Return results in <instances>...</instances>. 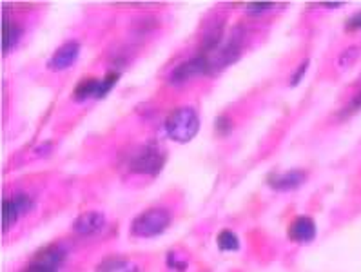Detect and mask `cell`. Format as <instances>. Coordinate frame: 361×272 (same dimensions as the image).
Segmentation results:
<instances>
[{"instance_id":"6da1fadb","label":"cell","mask_w":361,"mask_h":272,"mask_svg":"<svg viewBox=\"0 0 361 272\" xmlns=\"http://www.w3.org/2000/svg\"><path fill=\"white\" fill-rule=\"evenodd\" d=\"M200 118L192 107H178L166 120V132L173 142L188 144L198 135Z\"/></svg>"},{"instance_id":"7a4b0ae2","label":"cell","mask_w":361,"mask_h":272,"mask_svg":"<svg viewBox=\"0 0 361 272\" xmlns=\"http://www.w3.org/2000/svg\"><path fill=\"white\" fill-rule=\"evenodd\" d=\"M171 225V213L166 209H149L131 223V233L138 238H154Z\"/></svg>"},{"instance_id":"3957f363","label":"cell","mask_w":361,"mask_h":272,"mask_svg":"<svg viewBox=\"0 0 361 272\" xmlns=\"http://www.w3.org/2000/svg\"><path fill=\"white\" fill-rule=\"evenodd\" d=\"M166 163V149L158 142H149L131 160V171L140 175L157 176Z\"/></svg>"},{"instance_id":"277c9868","label":"cell","mask_w":361,"mask_h":272,"mask_svg":"<svg viewBox=\"0 0 361 272\" xmlns=\"http://www.w3.org/2000/svg\"><path fill=\"white\" fill-rule=\"evenodd\" d=\"M66 259V251L60 245H49L33 256L31 264L22 272H59Z\"/></svg>"},{"instance_id":"5b68a950","label":"cell","mask_w":361,"mask_h":272,"mask_svg":"<svg viewBox=\"0 0 361 272\" xmlns=\"http://www.w3.org/2000/svg\"><path fill=\"white\" fill-rule=\"evenodd\" d=\"M204 73H209V64L207 58L204 55H198L195 58L188 60V62H183L180 64L178 68L174 69L173 75H171V84H183V82L191 80L195 77H200Z\"/></svg>"},{"instance_id":"8992f818","label":"cell","mask_w":361,"mask_h":272,"mask_svg":"<svg viewBox=\"0 0 361 272\" xmlns=\"http://www.w3.org/2000/svg\"><path fill=\"white\" fill-rule=\"evenodd\" d=\"M307 180V173L302 169L285 171V173H278V175L269 176L267 183L274 191H294L302 185Z\"/></svg>"},{"instance_id":"52a82bcc","label":"cell","mask_w":361,"mask_h":272,"mask_svg":"<svg viewBox=\"0 0 361 272\" xmlns=\"http://www.w3.org/2000/svg\"><path fill=\"white\" fill-rule=\"evenodd\" d=\"M78 55H80V46L77 42H68L64 46H60L53 56L47 62V68L51 71H62V69L69 68L77 62Z\"/></svg>"},{"instance_id":"ba28073f","label":"cell","mask_w":361,"mask_h":272,"mask_svg":"<svg viewBox=\"0 0 361 272\" xmlns=\"http://www.w3.org/2000/svg\"><path fill=\"white\" fill-rule=\"evenodd\" d=\"M104 225H106V216L102 213H98V211H90V213H82L75 220L73 229L80 236H91V234L100 233Z\"/></svg>"},{"instance_id":"9c48e42d","label":"cell","mask_w":361,"mask_h":272,"mask_svg":"<svg viewBox=\"0 0 361 272\" xmlns=\"http://www.w3.org/2000/svg\"><path fill=\"white\" fill-rule=\"evenodd\" d=\"M289 238L296 243H310L316 238V223L312 218L300 216L289 225Z\"/></svg>"},{"instance_id":"30bf717a","label":"cell","mask_w":361,"mask_h":272,"mask_svg":"<svg viewBox=\"0 0 361 272\" xmlns=\"http://www.w3.org/2000/svg\"><path fill=\"white\" fill-rule=\"evenodd\" d=\"M97 272H140V268L123 256H107L98 264Z\"/></svg>"},{"instance_id":"8fae6325","label":"cell","mask_w":361,"mask_h":272,"mask_svg":"<svg viewBox=\"0 0 361 272\" xmlns=\"http://www.w3.org/2000/svg\"><path fill=\"white\" fill-rule=\"evenodd\" d=\"M100 84H102V80H98V78H85L77 85L73 98L77 102H84V100H90V98L98 100L100 98Z\"/></svg>"},{"instance_id":"7c38bea8","label":"cell","mask_w":361,"mask_h":272,"mask_svg":"<svg viewBox=\"0 0 361 272\" xmlns=\"http://www.w3.org/2000/svg\"><path fill=\"white\" fill-rule=\"evenodd\" d=\"M20 33L22 31L17 24L4 18V26H2V51L8 53L9 49H13L17 46L18 39H20Z\"/></svg>"},{"instance_id":"4fadbf2b","label":"cell","mask_w":361,"mask_h":272,"mask_svg":"<svg viewBox=\"0 0 361 272\" xmlns=\"http://www.w3.org/2000/svg\"><path fill=\"white\" fill-rule=\"evenodd\" d=\"M18 216H20V213H18L17 207H15L13 200L2 202V230H4V233H8V230L17 223Z\"/></svg>"},{"instance_id":"5bb4252c","label":"cell","mask_w":361,"mask_h":272,"mask_svg":"<svg viewBox=\"0 0 361 272\" xmlns=\"http://www.w3.org/2000/svg\"><path fill=\"white\" fill-rule=\"evenodd\" d=\"M218 247L221 251H238L240 249V240L233 230H221L216 238Z\"/></svg>"},{"instance_id":"9a60e30c","label":"cell","mask_w":361,"mask_h":272,"mask_svg":"<svg viewBox=\"0 0 361 272\" xmlns=\"http://www.w3.org/2000/svg\"><path fill=\"white\" fill-rule=\"evenodd\" d=\"M11 200H13L15 207H17V211H18V213H20V216H22V214H27L31 211V209H33V200H31V198L27 194H24V192H20V194L13 196Z\"/></svg>"},{"instance_id":"2e32d148","label":"cell","mask_w":361,"mask_h":272,"mask_svg":"<svg viewBox=\"0 0 361 272\" xmlns=\"http://www.w3.org/2000/svg\"><path fill=\"white\" fill-rule=\"evenodd\" d=\"M118 77H120L118 73H109V75H106V77L102 78V84H100V98L106 97V94L115 87Z\"/></svg>"},{"instance_id":"e0dca14e","label":"cell","mask_w":361,"mask_h":272,"mask_svg":"<svg viewBox=\"0 0 361 272\" xmlns=\"http://www.w3.org/2000/svg\"><path fill=\"white\" fill-rule=\"evenodd\" d=\"M272 8H274V4H272V2H252V4L247 6L249 13H252V15L265 13V11H269V9H272Z\"/></svg>"},{"instance_id":"ac0fdd59","label":"cell","mask_w":361,"mask_h":272,"mask_svg":"<svg viewBox=\"0 0 361 272\" xmlns=\"http://www.w3.org/2000/svg\"><path fill=\"white\" fill-rule=\"evenodd\" d=\"M167 265H169L171 268H174V271H185V268H188V261H185V259L178 261V258H176L173 252L167 256Z\"/></svg>"},{"instance_id":"d6986e66","label":"cell","mask_w":361,"mask_h":272,"mask_svg":"<svg viewBox=\"0 0 361 272\" xmlns=\"http://www.w3.org/2000/svg\"><path fill=\"white\" fill-rule=\"evenodd\" d=\"M231 129H233V128H231V122L226 118V116H220V118L216 120V132L220 136L229 135Z\"/></svg>"},{"instance_id":"ffe728a7","label":"cell","mask_w":361,"mask_h":272,"mask_svg":"<svg viewBox=\"0 0 361 272\" xmlns=\"http://www.w3.org/2000/svg\"><path fill=\"white\" fill-rule=\"evenodd\" d=\"M345 30L347 31H361V11L360 13L353 15L348 18L347 24H345Z\"/></svg>"},{"instance_id":"44dd1931","label":"cell","mask_w":361,"mask_h":272,"mask_svg":"<svg viewBox=\"0 0 361 272\" xmlns=\"http://www.w3.org/2000/svg\"><path fill=\"white\" fill-rule=\"evenodd\" d=\"M307 66H309V60H305V62H303V64L300 66V68H298L296 75H294L293 80H290V85H298V84H300V80H302L303 75H305V71H307Z\"/></svg>"},{"instance_id":"7402d4cb","label":"cell","mask_w":361,"mask_h":272,"mask_svg":"<svg viewBox=\"0 0 361 272\" xmlns=\"http://www.w3.org/2000/svg\"><path fill=\"white\" fill-rule=\"evenodd\" d=\"M325 8H340V6H343L341 2H325Z\"/></svg>"}]
</instances>
